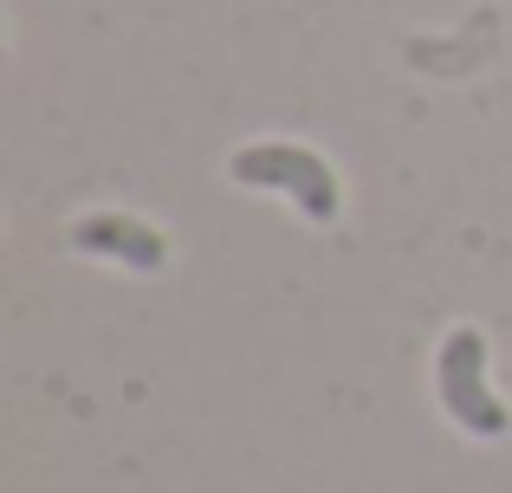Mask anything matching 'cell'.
Returning a JSON list of instances; mask_svg holds the SVG:
<instances>
[{
  "label": "cell",
  "instance_id": "3",
  "mask_svg": "<svg viewBox=\"0 0 512 493\" xmlns=\"http://www.w3.org/2000/svg\"><path fill=\"white\" fill-rule=\"evenodd\" d=\"M72 247L78 253H104V260H124V266H137V273L169 266V241L137 215H85L72 228Z\"/></svg>",
  "mask_w": 512,
  "mask_h": 493
},
{
  "label": "cell",
  "instance_id": "1",
  "mask_svg": "<svg viewBox=\"0 0 512 493\" xmlns=\"http://www.w3.org/2000/svg\"><path fill=\"white\" fill-rule=\"evenodd\" d=\"M234 182H247V189H279L299 202L305 221H338V176H331V163L318 150H305V143H247V150H234Z\"/></svg>",
  "mask_w": 512,
  "mask_h": 493
},
{
  "label": "cell",
  "instance_id": "2",
  "mask_svg": "<svg viewBox=\"0 0 512 493\" xmlns=\"http://www.w3.org/2000/svg\"><path fill=\"white\" fill-rule=\"evenodd\" d=\"M435 390H441V409H448L454 422H461L467 435H506L512 416L506 403L487 390V338H480L474 325H454L448 338H441V357H435Z\"/></svg>",
  "mask_w": 512,
  "mask_h": 493
}]
</instances>
